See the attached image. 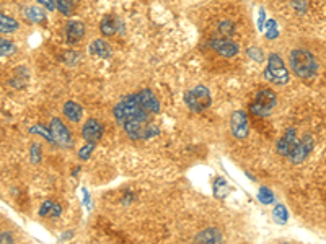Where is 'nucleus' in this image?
<instances>
[{
  "instance_id": "32",
  "label": "nucleus",
  "mask_w": 326,
  "mask_h": 244,
  "mask_svg": "<svg viewBox=\"0 0 326 244\" xmlns=\"http://www.w3.org/2000/svg\"><path fill=\"white\" fill-rule=\"evenodd\" d=\"M39 150H41V147L38 143H34L31 147V161L33 163H39Z\"/></svg>"
},
{
  "instance_id": "4",
  "label": "nucleus",
  "mask_w": 326,
  "mask_h": 244,
  "mask_svg": "<svg viewBox=\"0 0 326 244\" xmlns=\"http://www.w3.org/2000/svg\"><path fill=\"white\" fill-rule=\"evenodd\" d=\"M276 105H277V94L274 93L271 88H261L256 93L255 103H251L250 111L259 117H267Z\"/></svg>"
},
{
  "instance_id": "35",
  "label": "nucleus",
  "mask_w": 326,
  "mask_h": 244,
  "mask_svg": "<svg viewBox=\"0 0 326 244\" xmlns=\"http://www.w3.org/2000/svg\"><path fill=\"white\" fill-rule=\"evenodd\" d=\"M5 241H9V242H12V238L9 234H5V233H2V242H5Z\"/></svg>"
},
{
  "instance_id": "14",
  "label": "nucleus",
  "mask_w": 326,
  "mask_h": 244,
  "mask_svg": "<svg viewBox=\"0 0 326 244\" xmlns=\"http://www.w3.org/2000/svg\"><path fill=\"white\" fill-rule=\"evenodd\" d=\"M100 31H101V34H105V36H113L118 31L124 33V26H122L121 20H116L114 17H111V15H108V17H105L103 20H101Z\"/></svg>"
},
{
  "instance_id": "6",
  "label": "nucleus",
  "mask_w": 326,
  "mask_h": 244,
  "mask_svg": "<svg viewBox=\"0 0 326 244\" xmlns=\"http://www.w3.org/2000/svg\"><path fill=\"white\" fill-rule=\"evenodd\" d=\"M51 132H53V137L59 147H64V149H72L74 147V140H72L70 132L59 117H54L51 121Z\"/></svg>"
},
{
  "instance_id": "20",
  "label": "nucleus",
  "mask_w": 326,
  "mask_h": 244,
  "mask_svg": "<svg viewBox=\"0 0 326 244\" xmlns=\"http://www.w3.org/2000/svg\"><path fill=\"white\" fill-rule=\"evenodd\" d=\"M228 190H230V187H228L227 181L223 179V177H217L215 182H214V196L217 199H225Z\"/></svg>"
},
{
  "instance_id": "24",
  "label": "nucleus",
  "mask_w": 326,
  "mask_h": 244,
  "mask_svg": "<svg viewBox=\"0 0 326 244\" xmlns=\"http://www.w3.org/2000/svg\"><path fill=\"white\" fill-rule=\"evenodd\" d=\"M279 36L277 21L276 20H266V38L267 39H276Z\"/></svg>"
},
{
  "instance_id": "12",
  "label": "nucleus",
  "mask_w": 326,
  "mask_h": 244,
  "mask_svg": "<svg viewBox=\"0 0 326 244\" xmlns=\"http://www.w3.org/2000/svg\"><path fill=\"white\" fill-rule=\"evenodd\" d=\"M211 47L215 51L217 54L222 56V57H234L238 54V46L234 42V41H230L227 38H223V39H212L211 41Z\"/></svg>"
},
{
  "instance_id": "15",
  "label": "nucleus",
  "mask_w": 326,
  "mask_h": 244,
  "mask_svg": "<svg viewBox=\"0 0 326 244\" xmlns=\"http://www.w3.org/2000/svg\"><path fill=\"white\" fill-rule=\"evenodd\" d=\"M62 113L70 122H78L83 116V108L80 105H77L75 101H67L62 108Z\"/></svg>"
},
{
  "instance_id": "23",
  "label": "nucleus",
  "mask_w": 326,
  "mask_h": 244,
  "mask_svg": "<svg viewBox=\"0 0 326 244\" xmlns=\"http://www.w3.org/2000/svg\"><path fill=\"white\" fill-rule=\"evenodd\" d=\"M30 134H39V135H42L44 138H48L49 143H56V140H54V137H53V132L48 130V129L44 127V125H41V124L33 125V127L30 129Z\"/></svg>"
},
{
  "instance_id": "8",
  "label": "nucleus",
  "mask_w": 326,
  "mask_h": 244,
  "mask_svg": "<svg viewBox=\"0 0 326 244\" xmlns=\"http://www.w3.org/2000/svg\"><path fill=\"white\" fill-rule=\"evenodd\" d=\"M230 125H231V132H234V135L237 138L243 140L248 137L250 127H248V117H246L245 111H234V114L230 117Z\"/></svg>"
},
{
  "instance_id": "22",
  "label": "nucleus",
  "mask_w": 326,
  "mask_h": 244,
  "mask_svg": "<svg viewBox=\"0 0 326 244\" xmlns=\"http://www.w3.org/2000/svg\"><path fill=\"white\" fill-rule=\"evenodd\" d=\"M272 217H274V221H276L277 225H284L287 223V220H289V213H287V209L282 204L276 205L274 207V210H272Z\"/></svg>"
},
{
  "instance_id": "34",
  "label": "nucleus",
  "mask_w": 326,
  "mask_h": 244,
  "mask_svg": "<svg viewBox=\"0 0 326 244\" xmlns=\"http://www.w3.org/2000/svg\"><path fill=\"white\" fill-rule=\"evenodd\" d=\"M264 21H266V13L263 9H259V13H258V29L259 31H263V28H264Z\"/></svg>"
},
{
  "instance_id": "21",
  "label": "nucleus",
  "mask_w": 326,
  "mask_h": 244,
  "mask_svg": "<svg viewBox=\"0 0 326 244\" xmlns=\"http://www.w3.org/2000/svg\"><path fill=\"white\" fill-rule=\"evenodd\" d=\"M17 28H18V21H15L13 18L7 17V15L2 13V17H0V31H2V33L5 34V33L15 31Z\"/></svg>"
},
{
  "instance_id": "31",
  "label": "nucleus",
  "mask_w": 326,
  "mask_h": 244,
  "mask_svg": "<svg viewBox=\"0 0 326 244\" xmlns=\"http://www.w3.org/2000/svg\"><path fill=\"white\" fill-rule=\"evenodd\" d=\"M294 9L299 12V13H305L307 9H308V4L305 2V0H292V4H291Z\"/></svg>"
},
{
  "instance_id": "3",
  "label": "nucleus",
  "mask_w": 326,
  "mask_h": 244,
  "mask_svg": "<svg viewBox=\"0 0 326 244\" xmlns=\"http://www.w3.org/2000/svg\"><path fill=\"white\" fill-rule=\"evenodd\" d=\"M184 103L193 113H202V111L207 109L212 103L211 91L207 90V86L198 85L184 93Z\"/></svg>"
},
{
  "instance_id": "33",
  "label": "nucleus",
  "mask_w": 326,
  "mask_h": 244,
  "mask_svg": "<svg viewBox=\"0 0 326 244\" xmlns=\"http://www.w3.org/2000/svg\"><path fill=\"white\" fill-rule=\"evenodd\" d=\"M38 4H41V5H44L48 10H56L57 9V2L56 0H36Z\"/></svg>"
},
{
  "instance_id": "5",
  "label": "nucleus",
  "mask_w": 326,
  "mask_h": 244,
  "mask_svg": "<svg viewBox=\"0 0 326 244\" xmlns=\"http://www.w3.org/2000/svg\"><path fill=\"white\" fill-rule=\"evenodd\" d=\"M264 78L274 85H286L289 81V72L279 54H271L267 57V67L264 69Z\"/></svg>"
},
{
  "instance_id": "28",
  "label": "nucleus",
  "mask_w": 326,
  "mask_h": 244,
  "mask_svg": "<svg viewBox=\"0 0 326 244\" xmlns=\"http://www.w3.org/2000/svg\"><path fill=\"white\" fill-rule=\"evenodd\" d=\"M219 31L223 36H230V34H234L235 26H234V23H231L230 20H222L219 23Z\"/></svg>"
},
{
  "instance_id": "18",
  "label": "nucleus",
  "mask_w": 326,
  "mask_h": 244,
  "mask_svg": "<svg viewBox=\"0 0 326 244\" xmlns=\"http://www.w3.org/2000/svg\"><path fill=\"white\" fill-rule=\"evenodd\" d=\"M25 18L30 21V23H44L48 20V15L41 7H26Z\"/></svg>"
},
{
  "instance_id": "30",
  "label": "nucleus",
  "mask_w": 326,
  "mask_h": 244,
  "mask_svg": "<svg viewBox=\"0 0 326 244\" xmlns=\"http://www.w3.org/2000/svg\"><path fill=\"white\" fill-rule=\"evenodd\" d=\"M246 53H248V57L255 59L256 62H263V61H264V54L261 53V49L256 47V46H251L248 51H246Z\"/></svg>"
},
{
  "instance_id": "1",
  "label": "nucleus",
  "mask_w": 326,
  "mask_h": 244,
  "mask_svg": "<svg viewBox=\"0 0 326 244\" xmlns=\"http://www.w3.org/2000/svg\"><path fill=\"white\" fill-rule=\"evenodd\" d=\"M114 119L118 121L129 138L132 140H147L158 135V127L150 124V113L141 105L137 94H127L121 98L113 109Z\"/></svg>"
},
{
  "instance_id": "10",
  "label": "nucleus",
  "mask_w": 326,
  "mask_h": 244,
  "mask_svg": "<svg viewBox=\"0 0 326 244\" xmlns=\"http://www.w3.org/2000/svg\"><path fill=\"white\" fill-rule=\"evenodd\" d=\"M82 135L85 138V142L97 143L98 140L103 137V125H101L97 119H88L82 129Z\"/></svg>"
},
{
  "instance_id": "25",
  "label": "nucleus",
  "mask_w": 326,
  "mask_h": 244,
  "mask_svg": "<svg viewBox=\"0 0 326 244\" xmlns=\"http://www.w3.org/2000/svg\"><path fill=\"white\" fill-rule=\"evenodd\" d=\"M56 2H57V9L65 17H69L74 12V0H56Z\"/></svg>"
},
{
  "instance_id": "16",
  "label": "nucleus",
  "mask_w": 326,
  "mask_h": 244,
  "mask_svg": "<svg viewBox=\"0 0 326 244\" xmlns=\"http://www.w3.org/2000/svg\"><path fill=\"white\" fill-rule=\"evenodd\" d=\"M90 53L97 57H101V59H110L113 51L110 47V44L103 39H95L91 44H90Z\"/></svg>"
},
{
  "instance_id": "17",
  "label": "nucleus",
  "mask_w": 326,
  "mask_h": 244,
  "mask_svg": "<svg viewBox=\"0 0 326 244\" xmlns=\"http://www.w3.org/2000/svg\"><path fill=\"white\" fill-rule=\"evenodd\" d=\"M220 241H222V234L217 228H207V230H202L198 236H196V242L212 244V242H220Z\"/></svg>"
},
{
  "instance_id": "11",
  "label": "nucleus",
  "mask_w": 326,
  "mask_h": 244,
  "mask_svg": "<svg viewBox=\"0 0 326 244\" xmlns=\"http://www.w3.org/2000/svg\"><path fill=\"white\" fill-rule=\"evenodd\" d=\"M137 98H139L141 105L146 108L150 114H158L160 113V101L157 100V96L154 91L149 90V88H144L139 93H137Z\"/></svg>"
},
{
  "instance_id": "27",
  "label": "nucleus",
  "mask_w": 326,
  "mask_h": 244,
  "mask_svg": "<svg viewBox=\"0 0 326 244\" xmlns=\"http://www.w3.org/2000/svg\"><path fill=\"white\" fill-rule=\"evenodd\" d=\"M258 199H259V202L261 204H272L274 202V194H272V190L269 189H266V187H261L259 192H258Z\"/></svg>"
},
{
  "instance_id": "13",
  "label": "nucleus",
  "mask_w": 326,
  "mask_h": 244,
  "mask_svg": "<svg viewBox=\"0 0 326 244\" xmlns=\"http://www.w3.org/2000/svg\"><path fill=\"white\" fill-rule=\"evenodd\" d=\"M85 36V25L82 21H69L65 26V39L69 44L78 42Z\"/></svg>"
},
{
  "instance_id": "7",
  "label": "nucleus",
  "mask_w": 326,
  "mask_h": 244,
  "mask_svg": "<svg viewBox=\"0 0 326 244\" xmlns=\"http://www.w3.org/2000/svg\"><path fill=\"white\" fill-rule=\"evenodd\" d=\"M313 137L311 135H305L302 140H299V143L295 145V149L291 152V155H289V160H291L292 165H300V163H303L307 160V157L311 153V150H313Z\"/></svg>"
},
{
  "instance_id": "9",
  "label": "nucleus",
  "mask_w": 326,
  "mask_h": 244,
  "mask_svg": "<svg viewBox=\"0 0 326 244\" xmlns=\"http://www.w3.org/2000/svg\"><path fill=\"white\" fill-rule=\"evenodd\" d=\"M297 143H299V140H297V130L294 127L287 129L284 137L277 142V153L282 155V157H289Z\"/></svg>"
},
{
  "instance_id": "26",
  "label": "nucleus",
  "mask_w": 326,
  "mask_h": 244,
  "mask_svg": "<svg viewBox=\"0 0 326 244\" xmlns=\"http://www.w3.org/2000/svg\"><path fill=\"white\" fill-rule=\"evenodd\" d=\"M0 46H2V47H0V54H2L4 57H9L17 51L15 44H13L12 41H9V39H5V38H2V41H0Z\"/></svg>"
},
{
  "instance_id": "2",
  "label": "nucleus",
  "mask_w": 326,
  "mask_h": 244,
  "mask_svg": "<svg viewBox=\"0 0 326 244\" xmlns=\"http://www.w3.org/2000/svg\"><path fill=\"white\" fill-rule=\"evenodd\" d=\"M291 69L299 78H311L318 72V61L316 57L307 49H295L289 56Z\"/></svg>"
},
{
  "instance_id": "19",
  "label": "nucleus",
  "mask_w": 326,
  "mask_h": 244,
  "mask_svg": "<svg viewBox=\"0 0 326 244\" xmlns=\"http://www.w3.org/2000/svg\"><path fill=\"white\" fill-rule=\"evenodd\" d=\"M61 205L56 204V202H51V201H46L44 204L41 205L39 209V217H53V218H57L61 215Z\"/></svg>"
},
{
  "instance_id": "29",
  "label": "nucleus",
  "mask_w": 326,
  "mask_h": 244,
  "mask_svg": "<svg viewBox=\"0 0 326 244\" xmlns=\"http://www.w3.org/2000/svg\"><path fill=\"white\" fill-rule=\"evenodd\" d=\"M93 150H95V143L86 142V145L83 147L80 152H78V158H80V160H88Z\"/></svg>"
}]
</instances>
